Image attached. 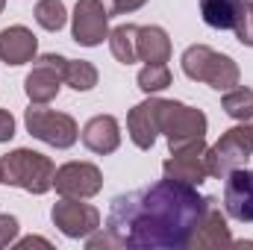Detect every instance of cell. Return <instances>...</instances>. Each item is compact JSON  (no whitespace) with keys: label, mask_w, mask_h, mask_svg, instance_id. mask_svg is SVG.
Returning a JSON list of instances; mask_svg holds the SVG:
<instances>
[{"label":"cell","mask_w":253,"mask_h":250,"mask_svg":"<svg viewBox=\"0 0 253 250\" xmlns=\"http://www.w3.org/2000/svg\"><path fill=\"white\" fill-rule=\"evenodd\" d=\"M135 80H138V88H141L144 94H156V91H165V88L171 85V71H168L165 62L144 65Z\"/></svg>","instance_id":"cell-23"},{"label":"cell","mask_w":253,"mask_h":250,"mask_svg":"<svg viewBox=\"0 0 253 250\" xmlns=\"http://www.w3.org/2000/svg\"><path fill=\"white\" fill-rule=\"evenodd\" d=\"M221 106H224V112H227L230 118H236V121H253V91L245 88V85L230 88V91L224 94Z\"/></svg>","instance_id":"cell-20"},{"label":"cell","mask_w":253,"mask_h":250,"mask_svg":"<svg viewBox=\"0 0 253 250\" xmlns=\"http://www.w3.org/2000/svg\"><path fill=\"white\" fill-rule=\"evenodd\" d=\"M65 83V56L56 53H44L39 56L33 71L24 80V91L30 97V103H50Z\"/></svg>","instance_id":"cell-7"},{"label":"cell","mask_w":253,"mask_h":250,"mask_svg":"<svg viewBox=\"0 0 253 250\" xmlns=\"http://www.w3.org/2000/svg\"><path fill=\"white\" fill-rule=\"evenodd\" d=\"M24 124H27V132L50 147H71L77 144L80 138V129H77V121L65 112H56V109H47V103H33L24 115Z\"/></svg>","instance_id":"cell-5"},{"label":"cell","mask_w":253,"mask_h":250,"mask_svg":"<svg viewBox=\"0 0 253 250\" xmlns=\"http://www.w3.org/2000/svg\"><path fill=\"white\" fill-rule=\"evenodd\" d=\"M233 245V236H230V227H227V218L221 215L215 197H209V206H206V215L200 218L194 236H191L189 248H230Z\"/></svg>","instance_id":"cell-14"},{"label":"cell","mask_w":253,"mask_h":250,"mask_svg":"<svg viewBox=\"0 0 253 250\" xmlns=\"http://www.w3.org/2000/svg\"><path fill=\"white\" fill-rule=\"evenodd\" d=\"M245 0H200V15L212 30H236Z\"/></svg>","instance_id":"cell-18"},{"label":"cell","mask_w":253,"mask_h":250,"mask_svg":"<svg viewBox=\"0 0 253 250\" xmlns=\"http://www.w3.org/2000/svg\"><path fill=\"white\" fill-rule=\"evenodd\" d=\"M33 245H39V248H50V242H47V239H39V236H30V239L18 242L15 248H33Z\"/></svg>","instance_id":"cell-28"},{"label":"cell","mask_w":253,"mask_h":250,"mask_svg":"<svg viewBox=\"0 0 253 250\" xmlns=\"http://www.w3.org/2000/svg\"><path fill=\"white\" fill-rule=\"evenodd\" d=\"M18 236V218L15 215H0V248H9Z\"/></svg>","instance_id":"cell-25"},{"label":"cell","mask_w":253,"mask_h":250,"mask_svg":"<svg viewBox=\"0 0 253 250\" xmlns=\"http://www.w3.org/2000/svg\"><path fill=\"white\" fill-rule=\"evenodd\" d=\"M206 126H209L206 115L194 106L177 103V100H162L159 103V132H165L171 150L189 144L194 138H203Z\"/></svg>","instance_id":"cell-6"},{"label":"cell","mask_w":253,"mask_h":250,"mask_svg":"<svg viewBox=\"0 0 253 250\" xmlns=\"http://www.w3.org/2000/svg\"><path fill=\"white\" fill-rule=\"evenodd\" d=\"M0 183H3V171H0Z\"/></svg>","instance_id":"cell-30"},{"label":"cell","mask_w":253,"mask_h":250,"mask_svg":"<svg viewBox=\"0 0 253 250\" xmlns=\"http://www.w3.org/2000/svg\"><path fill=\"white\" fill-rule=\"evenodd\" d=\"M65 83L77 91H88L97 85V68L85 59H65Z\"/></svg>","instance_id":"cell-21"},{"label":"cell","mask_w":253,"mask_h":250,"mask_svg":"<svg viewBox=\"0 0 253 250\" xmlns=\"http://www.w3.org/2000/svg\"><path fill=\"white\" fill-rule=\"evenodd\" d=\"M180 62H183V74L189 80L206 83L215 91H230L239 85V65L227 53H218L206 44H191Z\"/></svg>","instance_id":"cell-3"},{"label":"cell","mask_w":253,"mask_h":250,"mask_svg":"<svg viewBox=\"0 0 253 250\" xmlns=\"http://www.w3.org/2000/svg\"><path fill=\"white\" fill-rule=\"evenodd\" d=\"M83 144L91 150V153H115L118 144H121V126L112 115H94L88 124L83 126Z\"/></svg>","instance_id":"cell-15"},{"label":"cell","mask_w":253,"mask_h":250,"mask_svg":"<svg viewBox=\"0 0 253 250\" xmlns=\"http://www.w3.org/2000/svg\"><path fill=\"white\" fill-rule=\"evenodd\" d=\"M159 103L162 97H147L126 115V132L138 150H150L159 135Z\"/></svg>","instance_id":"cell-13"},{"label":"cell","mask_w":253,"mask_h":250,"mask_svg":"<svg viewBox=\"0 0 253 250\" xmlns=\"http://www.w3.org/2000/svg\"><path fill=\"white\" fill-rule=\"evenodd\" d=\"M224 209L230 218L253 224V171L236 168L224 177Z\"/></svg>","instance_id":"cell-12"},{"label":"cell","mask_w":253,"mask_h":250,"mask_svg":"<svg viewBox=\"0 0 253 250\" xmlns=\"http://www.w3.org/2000/svg\"><path fill=\"white\" fill-rule=\"evenodd\" d=\"M106 3V9H109V15H129V12H135V9H141L147 0H103Z\"/></svg>","instance_id":"cell-26"},{"label":"cell","mask_w":253,"mask_h":250,"mask_svg":"<svg viewBox=\"0 0 253 250\" xmlns=\"http://www.w3.org/2000/svg\"><path fill=\"white\" fill-rule=\"evenodd\" d=\"M53 186L62 197H94L103 188V174L97 165L91 162H68L62 168H56L53 174Z\"/></svg>","instance_id":"cell-11"},{"label":"cell","mask_w":253,"mask_h":250,"mask_svg":"<svg viewBox=\"0 0 253 250\" xmlns=\"http://www.w3.org/2000/svg\"><path fill=\"white\" fill-rule=\"evenodd\" d=\"M0 171H3V183L15 188H24L30 194H44L53 188V162L39 153V150H27V147H18L12 153H6L0 159Z\"/></svg>","instance_id":"cell-2"},{"label":"cell","mask_w":253,"mask_h":250,"mask_svg":"<svg viewBox=\"0 0 253 250\" xmlns=\"http://www.w3.org/2000/svg\"><path fill=\"white\" fill-rule=\"evenodd\" d=\"M3 6H6V0H0V12H3Z\"/></svg>","instance_id":"cell-29"},{"label":"cell","mask_w":253,"mask_h":250,"mask_svg":"<svg viewBox=\"0 0 253 250\" xmlns=\"http://www.w3.org/2000/svg\"><path fill=\"white\" fill-rule=\"evenodd\" d=\"M109 9L103 0H77L74 9V42L83 47H97L103 39H109Z\"/></svg>","instance_id":"cell-9"},{"label":"cell","mask_w":253,"mask_h":250,"mask_svg":"<svg viewBox=\"0 0 253 250\" xmlns=\"http://www.w3.org/2000/svg\"><path fill=\"white\" fill-rule=\"evenodd\" d=\"M209 197L197 186L180 180H159L147 188L118 194L106 215V230L115 248H189L191 236L206 215Z\"/></svg>","instance_id":"cell-1"},{"label":"cell","mask_w":253,"mask_h":250,"mask_svg":"<svg viewBox=\"0 0 253 250\" xmlns=\"http://www.w3.org/2000/svg\"><path fill=\"white\" fill-rule=\"evenodd\" d=\"M233 33L239 36V42H242V44L253 47V0H245L242 15H239V24H236V30H233Z\"/></svg>","instance_id":"cell-24"},{"label":"cell","mask_w":253,"mask_h":250,"mask_svg":"<svg viewBox=\"0 0 253 250\" xmlns=\"http://www.w3.org/2000/svg\"><path fill=\"white\" fill-rule=\"evenodd\" d=\"M206 141L203 138H194L183 147H174L171 156L165 159L162 171L168 180H180V183H189V186H200L206 177H209V168H206Z\"/></svg>","instance_id":"cell-8"},{"label":"cell","mask_w":253,"mask_h":250,"mask_svg":"<svg viewBox=\"0 0 253 250\" xmlns=\"http://www.w3.org/2000/svg\"><path fill=\"white\" fill-rule=\"evenodd\" d=\"M138 59L147 65L168 62L171 59V39L162 27H138Z\"/></svg>","instance_id":"cell-17"},{"label":"cell","mask_w":253,"mask_h":250,"mask_svg":"<svg viewBox=\"0 0 253 250\" xmlns=\"http://www.w3.org/2000/svg\"><path fill=\"white\" fill-rule=\"evenodd\" d=\"M50 218L68 239H85L100 227V212L94 206L83 203L80 197H62L50 209Z\"/></svg>","instance_id":"cell-10"},{"label":"cell","mask_w":253,"mask_h":250,"mask_svg":"<svg viewBox=\"0 0 253 250\" xmlns=\"http://www.w3.org/2000/svg\"><path fill=\"white\" fill-rule=\"evenodd\" d=\"M253 156V124L251 121H242L239 126L227 129L215 147L206 150V168H209V177H227L230 171L236 168H245L248 159Z\"/></svg>","instance_id":"cell-4"},{"label":"cell","mask_w":253,"mask_h":250,"mask_svg":"<svg viewBox=\"0 0 253 250\" xmlns=\"http://www.w3.org/2000/svg\"><path fill=\"white\" fill-rule=\"evenodd\" d=\"M68 21V9L62 0H39L36 3V24L47 33H59Z\"/></svg>","instance_id":"cell-22"},{"label":"cell","mask_w":253,"mask_h":250,"mask_svg":"<svg viewBox=\"0 0 253 250\" xmlns=\"http://www.w3.org/2000/svg\"><path fill=\"white\" fill-rule=\"evenodd\" d=\"M36 50H39V42H36V36H33L27 27L15 24V27H6V30L0 33V59L6 65L33 62Z\"/></svg>","instance_id":"cell-16"},{"label":"cell","mask_w":253,"mask_h":250,"mask_svg":"<svg viewBox=\"0 0 253 250\" xmlns=\"http://www.w3.org/2000/svg\"><path fill=\"white\" fill-rule=\"evenodd\" d=\"M135 44H138V27L135 24H121V27L109 30V50L121 65H132L138 59Z\"/></svg>","instance_id":"cell-19"},{"label":"cell","mask_w":253,"mask_h":250,"mask_svg":"<svg viewBox=\"0 0 253 250\" xmlns=\"http://www.w3.org/2000/svg\"><path fill=\"white\" fill-rule=\"evenodd\" d=\"M15 135V118L9 109H0V141H9Z\"/></svg>","instance_id":"cell-27"}]
</instances>
